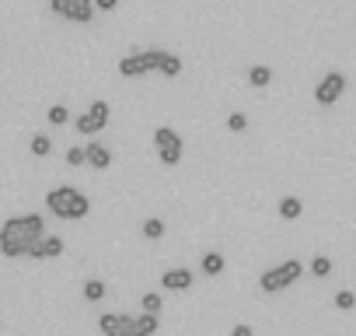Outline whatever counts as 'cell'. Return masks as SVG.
Masks as SVG:
<instances>
[{"instance_id":"6","label":"cell","mask_w":356,"mask_h":336,"mask_svg":"<svg viewBox=\"0 0 356 336\" xmlns=\"http://www.w3.org/2000/svg\"><path fill=\"white\" fill-rule=\"evenodd\" d=\"M108 119H112V109H108V102H91L88 105V112H81L77 119H74V130L81 133V137H95V133H102L105 126H108Z\"/></svg>"},{"instance_id":"29","label":"cell","mask_w":356,"mask_h":336,"mask_svg":"<svg viewBox=\"0 0 356 336\" xmlns=\"http://www.w3.org/2000/svg\"><path fill=\"white\" fill-rule=\"evenodd\" d=\"M95 8L108 15V11H115V8H119V0H95Z\"/></svg>"},{"instance_id":"26","label":"cell","mask_w":356,"mask_h":336,"mask_svg":"<svg viewBox=\"0 0 356 336\" xmlns=\"http://www.w3.org/2000/svg\"><path fill=\"white\" fill-rule=\"evenodd\" d=\"M140 305H143V312H150V315H157V312H161V294H154V291H147V294L140 298Z\"/></svg>"},{"instance_id":"16","label":"cell","mask_w":356,"mask_h":336,"mask_svg":"<svg viewBox=\"0 0 356 336\" xmlns=\"http://www.w3.org/2000/svg\"><path fill=\"white\" fill-rule=\"evenodd\" d=\"M157 329H161L157 315H150V312H140L136 315V336H154Z\"/></svg>"},{"instance_id":"11","label":"cell","mask_w":356,"mask_h":336,"mask_svg":"<svg viewBox=\"0 0 356 336\" xmlns=\"http://www.w3.org/2000/svg\"><path fill=\"white\" fill-rule=\"evenodd\" d=\"M84 154H88V168H98V172H105V168H112V151H108V147H105L102 140H88Z\"/></svg>"},{"instance_id":"10","label":"cell","mask_w":356,"mask_h":336,"mask_svg":"<svg viewBox=\"0 0 356 336\" xmlns=\"http://www.w3.org/2000/svg\"><path fill=\"white\" fill-rule=\"evenodd\" d=\"M63 249H67V242L60 235H42L29 259H56V256H63Z\"/></svg>"},{"instance_id":"22","label":"cell","mask_w":356,"mask_h":336,"mask_svg":"<svg viewBox=\"0 0 356 336\" xmlns=\"http://www.w3.org/2000/svg\"><path fill=\"white\" fill-rule=\"evenodd\" d=\"M119 319H122V315H115V312H105V315H98V329H102V336L115 333V329H119Z\"/></svg>"},{"instance_id":"25","label":"cell","mask_w":356,"mask_h":336,"mask_svg":"<svg viewBox=\"0 0 356 336\" xmlns=\"http://www.w3.org/2000/svg\"><path fill=\"white\" fill-rule=\"evenodd\" d=\"M335 308H339V312H353V308H356V294H353V291H339V294H335Z\"/></svg>"},{"instance_id":"2","label":"cell","mask_w":356,"mask_h":336,"mask_svg":"<svg viewBox=\"0 0 356 336\" xmlns=\"http://www.w3.org/2000/svg\"><path fill=\"white\" fill-rule=\"evenodd\" d=\"M46 211L60 221H84L91 214V200L74 186H56L46 193Z\"/></svg>"},{"instance_id":"28","label":"cell","mask_w":356,"mask_h":336,"mask_svg":"<svg viewBox=\"0 0 356 336\" xmlns=\"http://www.w3.org/2000/svg\"><path fill=\"white\" fill-rule=\"evenodd\" d=\"M231 336H255V329H252L248 322H238V326L231 329Z\"/></svg>"},{"instance_id":"15","label":"cell","mask_w":356,"mask_h":336,"mask_svg":"<svg viewBox=\"0 0 356 336\" xmlns=\"http://www.w3.org/2000/svg\"><path fill=\"white\" fill-rule=\"evenodd\" d=\"M140 231H143V238H147V242H157V238H164L168 224H164L161 217H147V221L140 224Z\"/></svg>"},{"instance_id":"24","label":"cell","mask_w":356,"mask_h":336,"mask_svg":"<svg viewBox=\"0 0 356 336\" xmlns=\"http://www.w3.org/2000/svg\"><path fill=\"white\" fill-rule=\"evenodd\" d=\"M227 130H231V133H245V130H248V116H245V112H231V116H227Z\"/></svg>"},{"instance_id":"8","label":"cell","mask_w":356,"mask_h":336,"mask_svg":"<svg viewBox=\"0 0 356 336\" xmlns=\"http://www.w3.org/2000/svg\"><path fill=\"white\" fill-rule=\"evenodd\" d=\"M95 11H98L95 0H67L63 11H60V18H63V22H74V25H91Z\"/></svg>"},{"instance_id":"13","label":"cell","mask_w":356,"mask_h":336,"mask_svg":"<svg viewBox=\"0 0 356 336\" xmlns=\"http://www.w3.org/2000/svg\"><path fill=\"white\" fill-rule=\"evenodd\" d=\"M224 266H227L224 252H203V263H200V270H203L207 277H220V273H224Z\"/></svg>"},{"instance_id":"20","label":"cell","mask_w":356,"mask_h":336,"mask_svg":"<svg viewBox=\"0 0 356 336\" xmlns=\"http://www.w3.org/2000/svg\"><path fill=\"white\" fill-rule=\"evenodd\" d=\"M105 298V280H84V301H102Z\"/></svg>"},{"instance_id":"27","label":"cell","mask_w":356,"mask_h":336,"mask_svg":"<svg viewBox=\"0 0 356 336\" xmlns=\"http://www.w3.org/2000/svg\"><path fill=\"white\" fill-rule=\"evenodd\" d=\"M67 165H70V168H81V165H88V154H84V147H70V151H67Z\"/></svg>"},{"instance_id":"30","label":"cell","mask_w":356,"mask_h":336,"mask_svg":"<svg viewBox=\"0 0 356 336\" xmlns=\"http://www.w3.org/2000/svg\"><path fill=\"white\" fill-rule=\"evenodd\" d=\"M63 4H67V0H49V8H53V15H60V11H63Z\"/></svg>"},{"instance_id":"1","label":"cell","mask_w":356,"mask_h":336,"mask_svg":"<svg viewBox=\"0 0 356 336\" xmlns=\"http://www.w3.org/2000/svg\"><path fill=\"white\" fill-rule=\"evenodd\" d=\"M46 235V217L42 214H18L0 224V252L8 259L18 256H32V249L39 245V238Z\"/></svg>"},{"instance_id":"7","label":"cell","mask_w":356,"mask_h":336,"mask_svg":"<svg viewBox=\"0 0 356 336\" xmlns=\"http://www.w3.org/2000/svg\"><path fill=\"white\" fill-rule=\"evenodd\" d=\"M342 91H346V74H342V70H328V74L314 84V102H318L321 109H332V105L342 98Z\"/></svg>"},{"instance_id":"5","label":"cell","mask_w":356,"mask_h":336,"mask_svg":"<svg viewBox=\"0 0 356 336\" xmlns=\"http://www.w3.org/2000/svg\"><path fill=\"white\" fill-rule=\"evenodd\" d=\"M161 56L164 49H143V53H129L119 60V74L122 77H147L154 70H161Z\"/></svg>"},{"instance_id":"14","label":"cell","mask_w":356,"mask_h":336,"mask_svg":"<svg viewBox=\"0 0 356 336\" xmlns=\"http://www.w3.org/2000/svg\"><path fill=\"white\" fill-rule=\"evenodd\" d=\"M248 84H252V88H269V84H273V70H269L266 63H255V67L248 70Z\"/></svg>"},{"instance_id":"4","label":"cell","mask_w":356,"mask_h":336,"mask_svg":"<svg viewBox=\"0 0 356 336\" xmlns=\"http://www.w3.org/2000/svg\"><path fill=\"white\" fill-rule=\"evenodd\" d=\"M154 151H157L161 165L175 168L178 161H182V154H186V144H182V137H178L175 126H157L154 130Z\"/></svg>"},{"instance_id":"3","label":"cell","mask_w":356,"mask_h":336,"mask_svg":"<svg viewBox=\"0 0 356 336\" xmlns=\"http://www.w3.org/2000/svg\"><path fill=\"white\" fill-rule=\"evenodd\" d=\"M304 277V263L300 259H283L280 266H273V270H262V277H259V287L266 291V294H280V291H286L290 284H297Z\"/></svg>"},{"instance_id":"23","label":"cell","mask_w":356,"mask_h":336,"mask_svg":"<svg viewBox=\"0 0 356 336\" xmlns=\"http://www.w3.org/2000/svg\"><path fill=\"white\" fill-rule=\"evenodd\" d=\"M108 336H136V315H122L119 319V329L108 333Z\"/></svg>"},{"instance_id":"19","label":"cell","mask_w":356,"mask_h":336,"mask_svg":"<svg viewBox=\"0 0 356 336\" xmlns=\"http://www.w3.org/2000/svg\"><path fill=\"white\" fill-rule=\"evenodd\" d=\"M307 273H311V277H318V280H325V277L332 273V259H328V256H314V259H311V266H307Z\"/></svg>"},{"instance_id":"9","label":"cell","mask_w":356,"mask_h":336,"mask_svg":"<svg viewBox=\"0 0 356 336\" xmlns=\"http://www.w3.org/2000/svg\"><path fill=\"white\" fill-rule=\"evenodd\" d=\"M161 287L164 291H189L193 287V270L189 266H175L161 273Z\"/></svg>"},{"instance_id":"17","label":"cell","mask_w":356,"mask_h":336,"mask_svg":"<svg viewBox=\"0 0 356 336\" xmlns=\"http://www.w3.org/2000/svg\"><path fill=\"white\" fill-rule=\"evenodd\" d=\"M161 74H164V77H178V74H182V56L164 53V56H161Z\"/></svg>"},{"instance_id":"21","label":"cell","mask_w":356,"mask_h":336,"mask_svg":"<svg viewBox=\"0 0 356 336\" xmlns=\"http://www.w3.org/2000/svg\"><path fill=\"white\" fill-rule=\"evenodd\" d=\"M46 116H49L53 126H67V123H70V109H67V105H49Z\"/></svg>"},{"instance_id":"12","label":"cell","mask_w":356,"mask_h":336,"mask_svg":"<svg viewBox=\"0 0 356 336\" xmlns=\"http://www.w3.org/2000/svg\"><path fill=\"white\" fill-rule=\"evenodd\" d=\"M276 211H280L283 221H297V217L304 214V200H300V197H283Z\"/></svg>"},{"instance_id":"18","label":"cell","mask_w":356,"mask_h":336,"mask_svg":"<svg viewBox=\"0 0 356 336\" xmlns=\"http://www.w3.org/2000/svg\"><path fill=\"white\" fill-rule=\"evenodd\" d=\"M29 147H32V154H35V158H49V154H53V140H49L46 133H35Z\"/></svg>"}]
</instances>
